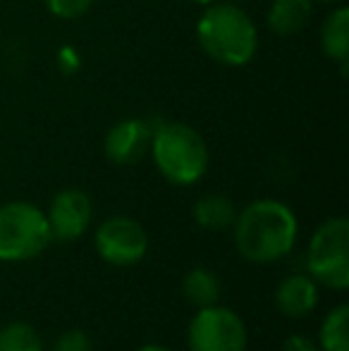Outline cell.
Returning a JSON list of instances; mask_svg holds the SVG:
<instances>
[{
	"mask_svg": "<svg viewBox=\"0 0 349 351\" xmlns=\"http://www.w3.org/2000/svg\"><path fill=\"white\" fill-rule=\"evenodd\" d=\"M297 215L282 201L258 199L234 217V244L252 263H273L297 241Z\"/></svg>",
	"mask_w": 349,
	"mask_h": 351,
	"instance_id": "cell-1",
	"label": "cell"
},
{
	"mask_svg": "<svg viewBox=\"0 0 349 351\" xmlns=\"http://www.w3.org/2000/svg\"><path fill=\"white\" fill-rule=\"evenodd\" d=\"M196 41L210 60L225 67L249 65L258 51L256 24L232 0L206 5L196 22Z\"/></svg>",
	"mask_w": 349,
	"mask_h": 351,
	"instance_id": "cell-2",
	"label": "cell"
},
{
	"mask_svg": "<svg viewBox=\"0 0 349 351\" xmlns=\"http://www.w3.org/2000/svg\"><path fill=\"white\" fill-rule=\"evenodd\" d=\"M149 153L160 175L177 186L196 184L208 170V146L204 136L182 122H158Z\"/></svg>",
	"mask_w": 349,
	"mask_h": 351,
	"instance_id": "cell-3",
	"label": "cell"
},
{
	"mask_svg": "<svg viewBox=\"0 0 349 351\" xmlns=\"http://www.w3.org/2000/svg\"><path fill=\"white\" fill-rule=\"evenodd\" d=\"M48 217L29 201L0 206V261H27L51 244Z\"/></svg>",
	"mask_w": 349,
	"mask_h": 351,
	"instance_id": "cell-4",
	"label": "cell"
},
{
	"mask_svg": "<svg viewBox=\"0 0 349 351\" xmlns=\"http://www.w3.org/2000/svg\"><path fill=\"white\" fill-rule=\"evenodd\" d=\"M309 273L316 282L335 291L349 287V220L330 217L309 244Z\"/></svg>",
	"mask_w": 349,
	"mask_h": 351,
	"instance_id": "cell-5",
	"label": "cell"
},
{
	"mask_svg": "<svg viewBox=\"0 0 349 351\" xmlns=\"http://www.w3.org/2000/svg\"><path fill=\"white\" fill-rule=\"evenodd\" d=\"M186 342L191 351H247V328L234 311L213 304L194 315Z\"/></svg>",
	"mask_w": 349,
	"mask_h": 351,
	"instance_id": "cell-6",
	"label": "cell"
},
{
	"mask_svg": "<svg viewBox=\"0 0 349 351\" xmlns=\"http://www.w3.org/2000/svg\"><path fill=\"white\" fill-rule=\"evenodd\" d=\"M96 251L106 263L127 268L146 256L149 237L134 217L112 215L96 230Z\"/></svg>",
	"mask_w": 349,
	"mask_h": 351,
	"instance_id": "cell-7",
	"label": "cell"
},
{
	"mask_svg": "<svg viewBox=\"0 0 349 351\" xmlns=\"http://www.w3.org/2000/svg\"><path fill=\"white\" fill-rule=\"evenodd\" d=\"M156 125L144 117H127L112 125L106 134V156L115 165H134L144 160L151 151V139H154Z\"/></svg>",
	"mask_w": 349,
	"mask_h": 351,
	"instance_id": "cell-8",
	"label": "cell"
},
{
	"mask_svg": "<svg viewBox=\"0 0 349 351\" xmlns=\"http://www.w3.org/2000/svg\"><path fill=\"white\" fill-rule=\"evenodd\" d=\"M51 237L60 241L80 239L88 230L93 217L91 199L82 189H62L51 201V208L46 213Z\"/></svg>",
	"mask_w": 349,
	"mask_h": 351,
	"instance_id": "cell-9",
	"label": "cell"
},
{
	"mask_svg": "<svg viewBox=\"0 0 349 351\" xmlns=\"http://www.w3.org/2000/svg\"><path fill=\"white\" fill-rule=\"evenodd\" d=\"M318 304V287L316 280L309 275H289L278 285L275 291V306L287 318H304Z\"/></svg>",
	"mask_w": 349,
	"mask_h": 351,
	"instance_id": "cell-10",
	"label": "cell"
},
{
	"mask_svg": "<svg viewBox=\"0 0 349 351\" xmlns=\"http://www.w3.org/2000/svg\"><path fill=\"white\" fill-rule=\"evenodd\" d=\"M313 12V0H273L268 8V29L278 36H294L306 29Z\"/></svg>",
	"mask_w": 349,
	"mask_h": 351,
	"instance_id": "cell-11",
	"label": "cell"
},
{
	"mask_svg": "<svg viewBox=\"0 0 349 351\" xmlns=\"http://www.w3.org/2000/svg\"><path fill=\"white\" fill-rule=\"evenodd\" d=\"M321 48L326 58L337 65H347L349 58V10L337 8L326 17L321 27Z\"/></svg>",
	"mask_w": 349,
	"mask_h": 351,
	"instance_id": "cell-12",
	"label": "cell"
},
{
	"mask_svg": "<svg viewBox=\"0 0 349 351\" xmlns=\"http://www.w3.org/2000/svg\"><path fill=\"white\" fill-rule=\"evenodd\" d=\"M191 215H194V222L204 230L210 232H220L228 230V227L234 225V217H237V210H234V204L223 194H208L201 196L199 201L191 208Z\"/></svg>",
	"mask_w": 349,
	"mask_h": 351,
	"instance_id": "cell-13",
	"label": "cell"
},
{
	"mask_svg": "<svg viewBox=\"0 0 349 351\" xmlns=\"http://www.w3.org/2000/svg\"><path fill=\"white\" fill-rule=\"evenodd\" d=\"M182 291H184L186 301L196 308H206V306L218 304L220 299V282L215 278V273H210L208 268H191L184 275L182 282Z\"/></svg>",
	"mask_w": 349,
	"mask_h": 351,
	"instance_id": "cell-14",
	"label": "cell"
},
{
	"mask_svg": "<svg viewBox=\"0 0 349 351\" xmlns=\"http://www.w3.org/2000/svg\"><path fill=\"white\" fill-rule=\"evenodd\" d=\"M349 306L340 304L326 315L321 325V347L323 351H349Z\"/></svg>",
	"mask_w": 349,
	"mask_h": 351,
	"instance_id": "cell-15",
	"label": "cell"
},
{
	"mask_svg": "<svg viewBox=\"0 0 349 351\" xmlns=\"http://www.w3.org/2000/svg\"><path fill=\"white\" fill-rule=\"evenodd\" d=\"M0 351H43V344L32 325L10 323L0 330Z\"/></svg>",
	"mask_w": 349,
	"mask_h": 351,
	"instance_id": "cell-16",
	"label": "cell"
},
{
	"mask_svg": "<svg viewBox=\"0 0 349 351\" xmlns=\"http://www.w3.org/2000/svg\"><path fill=\"white\" fill-rule=\"evenodd\" d=\"M48 12L58 19H80L91 8L93 0H43Z\"/></svg>",
	"mask_w": 349,
	"mask_h": 351,
	"instance_id": "cell-17",
	"label": "cell"
},
{
	"mask_svg": "<svg viewBox=\"0 0 349 351\" xmlns=\"http://www.w3.org/2000/svg\"><path fill=\"white\" fill-rule=\"evenodd\" d=\"M53 351H93V347L86 332H82V330H70V332L58 337Z\"/></svg>",
	"mask_w": 349,
	"mask_h": 351,
	"instance_id": "cell-18",
	"label": "cell"
},
{
	"mask_svg": "<svg viewBox=\"0 0 349 351\" xmlns=\"http://www.w3.org/2000/svg\"><path fill=\"white\" fill-rule=\"evenodd\" d=\"M58 65H60L62 74H75L77 70L82 67V58L80 53L75 51V48H62L60 53H58Z\"/></svg>",
	"mask_w": 349,
	"mask_h": 351,
	"instance_id": "cell-19",
	"label": "cell"
},
{
	"mask_svg": "<svg viewBox=\"0 0 349 351\" xmlns=\"http://www.w3.org/2000/svg\"><path fill=\"white\" fill-rule=\"evenodd\" d=\"M280 351H318V347L309 337H304V335H292V337L285 339Z\"/></svg>",
	"mask_w": 349,
	"mask_h": 351,
	"instance_id": "cell-20",
	"label": "cell"
},
{
	"mask_svg": "<svg viewBox=\"0 0 349 351\" xmlns=\"http://www.w3.org/2000/svg\"><path fill=\"white\" fill-rule=\"evenodd\" d=\"M136 351H170L168 347H160V344H146V347L136 349Z\"/></svg>",
	"mask_w": 349,
	"mask_h": 351,
	"instance_id": "cell-21",
	"label": "cell"
},
{
	"mask_svg": "<svg viewBox=\"0 0 349 351\" xmlns=\"http://www.w3.org/2000/svg\"><path fill=\"white\" fill-rule=\"evenodd\" d=\"M191 3H196V5H204V8H206V5L215 3V0H191Z\"/></svg>",
	"mask_w": 349,
	"mask_h": 351,
	"instance_id": "cell-22",
	"label": "cell"
},
{
	"mask_svg": "<svg viewBox=\"0 0 349 351\" xmlns=\"http://www.w3.org/2000/svg\"><path fill=\"white\" fill-rule=\"evenodd\" d=\"M316 3H335V0H316Z\"/></svg>",
	"mask_w": 349,
	"mask_h": 351,
	"instance_id": "cell-23",
	"label": "cell"
},
{
	"mask_svg": "<svg viewBox=\"0 0 349 351\" xmlns=\"http://www.w3.org/2000/svg\"><path fill=\"white\" fill-rule=\"evenodd\" d=\"M232 3H239V0H232Z\"/></svg>",
	"mask_w": 349,
	"mask_h": 351,
	"instance_id": "cell-24",
	"label": "cell"
}]
</instances>
